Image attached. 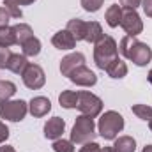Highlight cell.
Instances as JSON below:
<instances>
[{
	"mask_svg": "<svg viewBox=\"0 0 152 152\" xmlns=\"http://www.w3.org/2000/svg\"><path fill=\"white\" fill-rule=\"evenodd\" d=\"M118 50H120V53H122L126 58H129L133 64H136V66H140V67H142V66H147L152 58L151 46L145 44V42H142V41H138V39L133 37V36L122 37Z\"/></svg>",
	"mask_w": 152,
	"mask_h": 152,
	"instance_id": "cell-1",
	"label": "cell"
},
{
	"mask_svg": "<svg viewBox=\"0 0 152 152\" xmlns=\"http://www.w3.org/2000/svg\"><path fill=\"white\" fill-rule=\"evenodd\" d=\"M118 58V46L112 36H103L94 44V62L99 69L106 71Z\"/></svg>",
	"mask_w": 152,
	"mask_h": 152,
	"instance_id": "cell-2",
	"label": "cell"
},
{
	"mask_svg": "<svg viewBox=\"0 0 152 152\" xmlns=\"http://www.w3.org/2000/svg\"><path fill=\"white\" fill-rule=\"evenodd\" d=\"M122 129H124V117L118 112L110 110V112H104L101 115L99 124H97V131L104 140H115Z\"/></svg>",
	"mask_w": 152,
	"mask_h": 152,
	"instance_id": "cell-3",
	"label": "cell"
},
{
	"mask_svg": "<svg viewBox=\"0 0 152 152\" xmlns=\"http://www.w3.org/2000/svg\"><path fill=\"white\" fill-rule=\"evenodd\" d=\"M96 136V126H94V118L88 115H80L76 117V122L71 131V142L73 143H87L92 142V138Z\"/></svg>",
	"mask_w": 152,
	"mask_h": 152,
	"instance_id": "cell-4",
	"label": "cell"
},
{
	"mask_svg": "<svg viewBox=\"0 0 152 152\" xmlns=\"http://www.w3.org/2000/svg\"><path fill=\"white\" fill-rule=\"evenodd\" d=\"M27 112H28V104L21 99H18V101H11V99L0 101V117L5 118V120L20 122V120L25 118Z\"/></svg>",
	"mask_w": 152,
	"mask_h": 152,
	"instance_id": "cell-5",
	"label": "cell"
},
{
	"mask_svg": "<svg viewBox=\"0 0 152 152\" xmlns=\"http://www.w3.org/2000/svg\"><path fill=\"white\" fill-rule=\"evenodd\" d=\"M76 108L81 112V115H88L94 118L103 112V101L96 94L81 90V92H78V106Z\"/></svg>",
	"mask_w": 152,
	"mask_h": 152,
	"instance_id": "cell-6",
	"label": "cell"
},
{
	"mask_svg": "<svg viewBox=\"0 0 152 152\" xmlns=\"http://www.w3.org/2000/svg\"><path fill=\"white\" fill-rule=\"evenodd\" d=\"M120 27L124 28V32L127 36L136 37L138 34H142L143 30V21L138 16L136 9H124L122 11V18H120Z\"/></svg>",
	"mask_w": 152,
	"mask_h": 152,
	"instance_id": "cell-7",
	"label": "cell"
},
{
	"mask_svg": "<svg viewBox=\"0 0 152 152\" xmlns=\"http://www.w3.org/2000/svg\"><path fill=\"white\" fill-rule=\"evenodd\" d=\"M21 78H23L25 87L30 88V90H39V88H42L44 83H46V75H44L42 67L37 66V64H28L27 69L23 71Z\"/></svg>",
	"mask_w": 152,
	"mask_h": 152,
	"instance_id": "cell-8",
	"label": "cell"
},
{
	"mask_svg": "<svg viewBox=\"0 0 152 152\" xmlns=\"http://www.w3.org/2000/svg\"><path fill=\"white\" fill-rule=\"evenodd\" d=\"M69 80L80 85V87H94L97 83V76L94 71H90L87 66H80L69 75Z\"/></svg>",
	"mask_w": 152,
	"mask_h": 152,
	"instance_id": "cell-9",
	"label": "cell"
},
{
	"mask_svg": "<svg viewBox=\"0 0 152 152\" xmlns=\"http://www.w3.org/2000/svg\"><path fill=\"white\" fill-rule=\"evenodd\" d=\"M80 66H85V55L76 51L60 60V73H62V76H69Z\"/></svg>",
	"mask_w": 152,
	"mask_h": 152,
	"instance_id": "cell-10",
	"label": "cell"
},
{
	"mask_svg": "<svg viewBox=\"0 0 152 152\" xmlns=\"http://www.w3.org/2000/svg\"><path fill=\"white\" fill-rule=\"evenodd\" d=\"M66 129V122L60 117H53L44 124V136L48 140H58Z\"/></svg>",
	"mask_w": 152,
	"mask_h": 152,
	"instance_id": "cell-11",
	"label": "cell"
},
{
	"mask_svg": "<svg viewBox=\"0 0 152 152\" xmlns=\"http://www.w3.org/2000/svg\"><path fill=\"white\" fill-rule=\"evenodd\" d=\"M51 44L58 50H73L76 46L75 36L66 28V30H58L53 37H51Z\"/></svg>",
	"mask_w": 152,
	"mask_h": 152,
	"instance_id": "cell-12",
	"label": "cell"
},
{
	"mask_svg": "<svg viewBox=\"0 0 152 152\" xmlns=\"http://www.w3.org/2000/svg\"><path fill=\"white\" fill-rule=\"evenodd\" d=\"M50 110H51V103L48 97L37 96V97H32V101L28 103V112L34 117H44V115H48Z\"/></svg>",
	"mask_w": 152,
	"mask_h": 152,
	"instance_id": "cell-13",
	"label": "cell"
},
{
	"mask_svg": "<svg viewBox=\"0 0 152 152\" xmlns=\"http://www.w3.org/2000/svg\"><path fill=\"white\" fill-rule=\"evenodd\" d=\"M30 62L27 60L25 55H20V53H11L9 57V62H7V69L12 71L14 75H23V71L27 69Z\"/></svg>",
	"mask_w": 152,
	"mask_h": 152,
	"instance_id": "cell-14",
	"label": "cell"
},
{
	"mask_svg": "<svg viewBox=\"0 0 152 152\" xmlns=\"http://www.w3.org/2000/svg\"><path fill=\"white\" fill-rule=\"evenodd\" d=\"M67 30L75 36L76 41H85V34H87V21L75 18V20H69L67 23Z\"/></svg>",
	"mask_w": 152,
	"mask_h": 152,
	"instance_id": "cell-15",
	"label": "cell"
},
{
	"mask_svg": "<svg viewBox=\"0 0 152 152\" xmlns=\"http://www.w3.org/2000/svg\"><path fill=\"white\" fill-rule=\"evenodd\" d=\"M136 142L133 136H118L113 143V152H134Z\"/></svg>",
	"mask_w": 152,
	"mask_h": 152,
	"instance_id": "cell-16",
	"label": "cell"
},
{
	"mask_svg": "<svg viewBox=\"0 0 152 152\" xmlns=\"http://www.w3.org/2000/svg\"><path fill=\"white\" fill-rule=\"evenodd\" d=\"M12 32H14V39H16V44H23L27 39L34 37V32L30 28V25L27 23H18L12 27Z\"/></svg>",
	"mask_w": 152,
	"mask_h": 152,
	"instance_id": "cell-17",
	"label": "cell"
},
{
	"mask_svg": "<svg viewBox=\"0 0 152 152\" xmlns=\"http://www.w3.org/2000/svg\"><path fill=\"white\" fill-rule=\"evenodd\" d=\"M103 36H104L103 34V28H101V25L97 21H87V34H85V41L87 42L96 44Z\"/></svg>",
	"mask_w": 152,
	"mask_h": 152,
	"instance_id": "cell-18",
	"label": "cell"
},
{
	"mask_svg": "<svg viewBox=\"0 0 152 152\" xmlns=\"http://www.w3.org/2000/svg\"><path fill=\"white\" fill-rule=\"evenodd\" d=\"M104 18H106V23H108L112 28L118 27V25H120V18H122V9H120V5H118V4L110 5V7L106 9Z\"/></svg>",
	"mask_w": 152,
	"mask_h": 152,
	"instance_id": "cell-19",
	"label": "cell"
},
{
	"mask_svg": "<svg viewBox=\"0 0 152 152\" xmlns=\"http://www.w3.org/2000/svg\"><path fill=\"white\" fill-rule=\"evenodd\" d=\"M58 103H60L62 108H67V110L76 108L78 106V92H75V90H64L58 96Z\"/></svg>",
	"mask_w": 152,
	"mask_h": 152,
	"instance_id": "cell-20",
	"label": "cell"
},
{
	"mask_svg": "<svg viewBox=\"0 0 152 152\" xmlns=\"http://www.w3.org/2000/svg\"><path fill=\"white\" fill-rule=\"evenodd\" d=\"M106 73H108V76H110V78L120 80V78H124V76L127 75V66H126V62H124V60L117 58L113 64L106 69Z\"/></svg>",
	"mask_w": 152,
	"mask_h": 152,
	"instance_id": "cell-21",
	"label": "cell"
},
{
	"mask_svg": "<svg viewBox=\"0 0 152 152\" xmlns=\"http://www.w3.org/2000/svg\"><path fill=\"white\" fill-rule=\"evenodd\" d=\"M21 48H23L25 57H37L41 53V41L37 37H30L21 44Z\"/></svg>",
	"mask_w": 152,
	"mask_h": 152,
	"instance_id": "cell-22",
	"label": "cell"
},
{
	"mask_svg": "<svg viewBox=\"0 0 152 152\" xmlns=\"http://www.w3.org/2000/svg\"><path fill=\"white\" fill-rule=\"evenodd\" d=\"M12 44H16L12 27H2V28H0V46H2V48H9V46H12Z\"/></svg>",
	"mask_w": 152,
	"mask_h": 152,
	"instance_id": "cell-23",
	"label": "cell"
},
{
	"mask_svg": "<svg viewBox=\"0 0 152 152\" xmlns=\"http://www.w3.org/2000/svg\"><path fill=\"white\" fill-rule=\"evenodd\" d=\"M16 94V85L7 80H0V101L11 99Z\"/></svg>",
	"mask_w": 152,
	"mask_h": 152,
	"instance_id": "cell-24",
	"label": "cell"
},
{
	"mask_svg": "<svg viewBox=\"0 0 152 152\" xmlns=\"http://www.w3.org/2000/svg\"><path fill=\"white\" fill-rule=\"evenodd\" d=\"M133 113L142 120H151L152 118V108L147 104H133Z\"/></svg>",
	"mask_w": 152,
	"mask_h": 152,
	"instance_id": "cell-25",
	"label": "cell"
},
{
	"mask_svg": "<svg viewBox=\"0 0 152 152\" xmlns=\"http://www.w3.org/2000/svg\"><path fill=\"white\" fill-rule=\"evenodd\" d=\"M4 7L7 9V12L11 14V18H21L23 16V12H21V9H20V4L16 2V0H4Z\"/></svg>",
	"mask_w": 152,
	"mask_h": 152,
	"instance_id": "cell-26",
	"label": "cell"
},
{
	"mask_svg": "<svg viewBox=\"0 0 152 152\" xmlns=\"http://www.w3.org/2000/svg\"><path fill=\"white\" fill-rule=\"evenodd\" d=\"M53 151L55 152H75V143L69 142V140H55L53 142Z\"/></svg>",
	"mask_w": 152,
	"mask_h": 152,
	"instance_id": "cell-27",
	"label": "cell"
},
{
	"mask_svg": "<svg viewBox=\"0 0 152 152\" xmlns=\"http://www.w3.org/2000/svg\"><path fill=\"white\" fill-rule=\"evenodd\" d=\"M104 0H81V7L87 11V12H96L101 9Z\"/></svg>",
	"mask_w": 152,
	"mask_h": 152,
	"instance_id": "cell-28",
	"label": "cell"
},
{
	"mask_svg": "<svg viewBox=\"0 0 152 152\" xmlns=\"http://www.w3.org/2000/svg\"><path fill=\"white\" fill-rule=\"evenodd\" d=\"M9 57H11L9 48H2V46H0V69H7Z\"/></svg>",
	"mask_w": 152,
	"mask_h": 152,
	"instance_id": "cell-29",
	"label": "cell"
},
{
	"mask_svg": "<svg viewBox=\"0 0 152 152\" xmlns=\"http://www.w3.org/2000/svg\"><path fill=\"white\" fill-rule=\"evenodd\" d=\"M80 152H101V147L96 142H87V143H83V147L80 149Z\"/></svg>",
	"mask_w": 152,
	"mask_h": 152,
	"instance_id": "cell-30",
	"label": "cell"
},
{
	"mask_svg": "<svg viewBox=\"0 0 152 152\" xmlns=\"http://www.w3.org/2000/svg\"><path fill=\"white\" fill-rule=\"evenodd\" d=\"M9 18H11V14L7 12V9H5V7H0V28H2V27H7Z\"/></svg>",
	"mask_w": 152,
	"mask_h": 152,
	"instance_id": "cell-31",
	"label": "cell"
},
{
	"mask_svg": "<svg viewBox=\"0 0 152 152\" xmlns=\"http://www.w3.org/2000/svg\"><path fill=\"white\" fill-rule=\"evenodd\" d=\"M142 4V0H120V5L124 9H136Z\"/></svg>",
	"mask_w": 152,
	"mask_h": 152,
	"instance_id": "cell-32",
	"label": "cell"
},
{
	"mask_svg": "<svg viewBox=\"0 0 152 152\" xmlns=\"http://www.w3.org/2000/svg\"><path fill=\"white\" fill-rule=\"evenodd\" d=\"M7 138H9V129H7V126L0 120V143H4Z\"/></svg>",
	"mask_w": 152,
	"mask_h": 152,
	"instance_id": "cell-33",
	"label": "cell"
},
{
	"mask_svg": "<svg viewBox=\"0 0 152 152\" xmlns=\"http://www.w3.org/2000/svg\"><path fill=\"white\" fill-rule=\"evenodd\" d=\"M142 7H143V12L152 18V0H142Z\"/></svg>",
	"mask_w": 152,
	"mask_h": 152,
	"instance_id": "cell-34",
	"label": "cell"
},
{
	"mask_svg": "<svg viewBox=\"0 0 152 152\" xmlns=\"http://www.w3.org/2000/svg\"><path fill=\"white\" fill-rule=\"evenodd\" d=\"M20 5H30V4H34L36 0H16Z\"/></svg>",
	"mask_w": 152,
	"mask_h": 152,
	"instance_id": "cell-35",
	"label": "cell"
},
{
	"mask_svg": "<svg viewBox=\"0 0 152 152\" xmlns=\"http://www.w3.org/2000/svg\"><path fill=\"white\" fill-rule=\"evenodd\" d=\"M0 152H16L12 147H9V145H5V147H0Z\"/></svg>",
	"mask_w": 152,
	"mask_h": 152,
	"instance_id": "cell-36",
	"label": "cell"
},
{
	"mask_svg": "<svg viewBox=\"0 0 152 152\" xmlns=\"http://www.w3.org/2000/svg\"><path fill=\"white\" fill-rule=\"evenodd\" d=\"M142 152H152V145H145V147H143V151Z\"/></svg>",
	"mask_w": 152,
	"mask_h": 152,
	"instance_id": "cell-37",
	"label": "cell"
},
{
	"mask_svg": "<svg viewBox=\"0 0 152 152\" xmlns=\"http://www.w3.org/2000/svg\"><path fill=\"white\" fill-rule=\"evenodd\" d=\"M101 152H113V147H104V149H101Z\"/></svg>",
	"mask_w": 152,
	"mask_h": 152,
	"instance_id": "cell-38",
	"label": "cell"
},
{
	"mask_svg": "<svg viewBox=\"0 0 152 152\" xmlns=\"http://www.w3.org/2000/svg\"><path fill=\"white\" fill-rule=\"evenodd\" d=\"M147 78H149V81H151V83H152V69H151V71H149V76H147Z\"/></svg>",
	"mask_w": 152,
	"mask_h": 152,
	"instance_id": "cell-39",
	"label": "cell"
},
{
	"mask_svg": "<svg viewBox=\"0 0 152 152\" xmlns=\"http://www.w3.org/2000/svg\"><path fill=\"white\" fill-rule=\"evenodd\" d=\"M149 127H151V131H152V118L149 120Z\"/></svg>",
	"mask_w": 152,
	"mask_h": 152,
	"instance_id": "cell-40",
	"label": "cell"
}]
</instances>
